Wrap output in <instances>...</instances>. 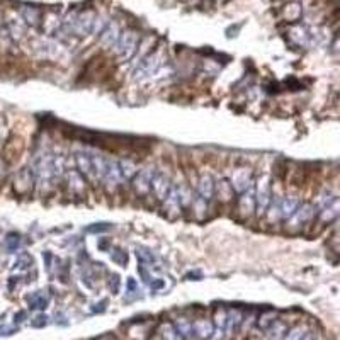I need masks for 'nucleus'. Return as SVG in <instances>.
Instances as JSON below:
<instances>
[{
  "mask_svg": "<svg viewBox=\"0 0 340 340\" xmlns=\"http://www.w3.org/2000/svg\"><path fill=\"white\" fill-rule=\"evenodd\" d=\"M299 206V199L296 196H288V198L281 199V206H279V214H281V220L288 221L293 213L296 211V208Z\"/></svg>",
  "mask_w": 340,
  "mask_h": 340,
  "instance_id": "aec40b11",
  "label": "nucleus"
},
{
  "mask_svg": "<svg viewBox=\"0 0 340 340\" xmlns=\"http://www.w3.org/2000/svg\"><path fill=\"white\" fill-rule=\"evenodd\" d=\"M111 259H113L114 262H118L119 266H126L128 264V255L123 252V250H114L113 253H111Z\"/></svg>",
  "mask_w": 340,
  "mask_h": 340,
  "instance_id": "4c0bfd02",
  "label": "nucleus"
},
{
  "mask_svg": "<svg viewBox=\"0 0 340 340\" xmlns=\"http://www.w3.org/2000/svg\"><path fill=\"white\" fill-rule=\"evenodd\" d=\"M31 325L36 326V328H39V326H46L48 325V316L44 315V313H41V315L34 316V320L31 321Z\"/></svg>",
  "mask_w": 340,
  "mask_h": 340,
  "instance_id": "a19ab883",
  "label": "nucleus"
},
{
  "mask_svg": "<svg viewBox=\"0 0 340 340\" xmlns=\"http://www.w3.org/2000/svg\"><path fill=\"white\" fill-rule=\"evenodd\" d=\"M126 294H128V298L140 296V286H138V283L133 279V277H128V281H126Z\"/></svg>",
  "mask_w": 340,
  "mask_h": 340,
  "instance_id": "f704fd0d",
  "label": "nucleus"
},
{
  "mask_svg": "<svg viewBox=\"0 0 340 340\" xmlns=\"http://www.w3.org/2000/svg\"><path fill=\"white\" fill-rule=\"evenodd\" d=\"M19 245H21L19 235H11V236H7V248H9V252H16V250L19 248Z\"/></svg>",
  "mask_w": 340,
  "mask_h": 340,
  "instance_id": "58836bf2",
  "label": "nucleus"
},
{
  "mask_svg": "<svg viewBox=\"0 0 340 340\" xmlns=\"http://www.w3.org/2000/svg\"><path fill=\"white\" fill-rule=\"evenodd\" d=\"M289 326L284 323V321L281 320H276L274 323H272L269 328L266 330L267 332V337H269L271 340H281L286 335V332H288Z\"/></svg>",
  "mask_w": 340,
  "mask_h": 340,
  "instance_id": "393cba45",
  "label": "nucleus"
},
{
  "mask_svg": "<svg viewBox=\"0 0 340 340\" xmlns=\"http://www.w3.org/2000/svg\"><path fill=\"white\" fill-rule=\"evenodd\" d=\"M21 16H22V21H24L26 24H29V26L41 24V12H39L38 9H34V7H22L21 9Z\"/></svg>",
  "mask_w": 340,
  "mask_h": 340,
  "instance_id": "b1692460",
  "label": "nucleus"
},
{
  "mask_svg": "<svg viewBox=\"0 0 340 340\" xmlns=\"http://www.w3.org/2000/svg\"><path fill=\"white\" fill-rule=\"evenodd\" d=\"M101 182L109 191H114L116 187H118L121 182H123V177H121V170H119L118 160L106 158V168H104V174H102V177H101Z\"/></svg>",
  "mask_w": 340,
  "mask_h": 340,
  "instance_id": "423d86ee",
  "label": "nucleus"
},
{
  "mask_svg": "<svg viewBox=\"0 0 340 340\" xmlns=\"http://www.w3.org/2000/svg\"><path fill=\"white\" fill-rule=\"evenodd\" d=\"M241 198L238 201V211L241 216L248 218L252 216L255 211V191H253V184L248 187L245 192H241Z\"/></svg>",
  "mask_w": 340,
  "mask_h": 340,
  "instance_id": "4468645a",
  "label": "nucleus"
},
{
  "mask_svg": "<svg viewBox=\"0 0 340 340\" xmlns=\"http://www.w3.org/2000/svg\"><path fill=\"white\" fill-rule=\"evenodd\" d=\"M276 316H277V315H276L274 311H266V313H262V315L259 316V321H257L259 328H261V330H267V328H269V326L277 320Z\"/></svg>",
  "mask_w": 340,
  "mask_h": 340,
  "instance_id": "72a5a7b5",
  "label": "nucleus"
},
{
  "mask_svg": "<svg viewBox=\"0 0 340 340\" xmlns=\"http://www.w3.org/2000/svg\"><path fill=\"white\" fill-rule=\"evenodd\" d=\"M218 191V196L223 199V201H230L231 199V194H233V187H231L230 181H226V179H223V181L218 182V187H214V192Z\"/></svg>",
  "mask_w": 340,
  "mask_h": 340,
  "instance_id": "7c9ffc66",
  "label": "nucleus"
},
{
  "mask_svg": "<svg viewBox=\"0 0 340 340\" xmlns=\"http://www.w3.org/2000/svg\"><path fill=\"white\" fill-rule=\"evenodd\" d=\"M308 332V328L305 325H298V326H293V328H288V332L281 340H301L305 337V333Z\"/></svg>",
  "mask_w": 340,
  "mask_h": 340,
  "instance_id": "473e14b6",
  "label": "nucleus"
},
{
  "mask_svg": "<svg viewBox=\"0 0 340 340\" xmlns=\"http://www.w3.org/2000/svg\"><path fill=\"white\" fill-rule=\"evenodd\" d=\"M34 187V174L31 167H24L14 177V192L19 196H28Z\"/></svg>",
  "mask_w": 340,
  "mask_h": 340,
  "instance_id": "6e6552de",
  "label": "nucleus"
},
{
  "mask_svg": "<svg viewBox=\"0 0 340 340\" xmlns=\"http://www.w3.org/2000/svg\"><path fill=\"white\" fill-rule=\"evenodd\" d=\"M109 289H111V293H114V294H118L119 293V286H121V279H119V276L118 274H111V279H109Z\"/></svg>",
  "mask_w": 340,
  "mask_h": 340,
  "instance_id": "ea45409f",
  "label": "nucleus"
},
{
  "mask_svg": "<svg viewBox=\"0 0 340 340\" xmlns=\"http://www.w3.org/2000/svg\"><path fill=\"white\" fill-rule=\"evenodd\" d=\"M34 174V186L39 187L41 192H46L51 189L55 176H53V153H41L36 156L33 167Z\"/></svg>",
  "mask_w": 340,
  "mask_h": 340,
  "instance_id": "f257e3e1",
  "label": "nucleus"
},
{
  "mask_svg": "<svg viewBox=\"0 0 340 340\" xmlns=\"http://www.w3.org/2000/svg\"><path fill=\"white\" fill-rule=\"evenodd\" d=\"M335 198H337V196L332 194V192H330V191H326V192H323V194H320V196H318V201H316V204H315V206H316V209H318V211H320L321 208H325L326 204L332 203V201H333Z\"/></svg>",
  "mask_w": 340,
  "mask_h": 340,
  "instance_id": "e433bc0d",
  "label": "nucleus"
},
{
  "mask_svg": "<svg viewBox=\"0 0 340 340\" xmlns=\"http://www.w3.org/2000/svg\"><path fill=\"white\" fill-rule=\"evenodd\" d=\"M191 208H192V211H194L196 216H198L199 220H203L206 211H208V201H204L203 198H199V196L196 194L191 201Z\"/></svg>",
  "mask_w": 340,
  "mask_h": 340,
  "instance_id": "c85d7f7f",
  "label": "nucleus"
},
{
  "mask_svg": "<svg viewBox=\"0 0 340 340\" xmlns=\"http://www.w3.org/2000/svg\"><path fill=\"white\" fill-rule=\"evenodd\" d=\"M253 191H255V213H257L259 216H264L272 199L271 177L267 176V174L259 177V181L255 182L253 186Z\"/></svg>",
  "mask_w": 340,
  "mask_h": 340,
  "instance_id": "20e7f679",
  "label": "nucleus"
},
{
  "mask_svg": "<svg viewBox=\"0 0 340 340\" xmlns=\"http://www.w3.org/2000/svg\"><path fill=\"white\" fill-rule=\"evenodd\" d=\"M34 50L38 53V56L41 58H56L61 53L60 44L50 41V39H38L34 43Z\"/></svg>",
  "mask_w": 340,
  "mask_h": 340,
  "instance_id": "ddd939ff",
  "label": "nucleus"
},
{
  "mask_svg": "<svg viewBox=\"0 0 340 340\" xmlns=\"http://www.w3.org/2000/svg\"><path fill=\"white\" fill-rule=\"evenodd\" d=\"M65 177H66V182H68V191L71 192V194L82 196L83 192H85V181H83V177L80 176L77 170H66Z\"/></svg>",
  "mask_w": 340,
  "mask_h": 340,
  "instance_id": "f3484780",
  "label": "nucleus"
},
{
  "mask_svg": "<svg viewBox=\"0 0 340 340\" xmlns=\"http://www.w3.org/2000/svg\"><path fill=\"white\" fill-rule=\"evenodd\" d=\"M174 326L177 328V332L182 335V338L184 340H191L194 338V328H192V321L184 318V316H179L174 321Z\"/></svg>",
  "mask_w": 340,
  "mask_h": 340,
  "instance_id": "5701e85b",
  "label": "nucleus"
},
{
  "mask_svg": "<svg viewBox=\"0 0 340 340\" xmlns=\"http://www.w3.org/2000/svg\"><path fill=\"white\" fill-rule=\"evenodd\" d=\"M111 226L109 223H94V225H91V226H87L85 228V231L87 233H106V231H109L111 230Z\"/></svg>",
  "mask_w": 340,
  "mask_h": 340,
  "instance_id": "c9c22d12",
  "label": "nucleus"
},
{
  "mask_svg": "<svg viewBox=\"0 0 340 340\" xmlns=\"http://www.w3.org/2000/svg\"><path fill=\"white\" fill-rule=\"evenodd\" d=\"M162 203H163L165 211H167L170 216H179V213H181V209H182V204H181V196H179V186L177 184L170 186L167 196H165V199L162 201Z\"/></svg>",
  "mask_w": 340,
  "mask_h": 340,
  "instance_id": "9b49d317",
  "label": "nucleus"
},
{
  "mask_svg": "<svg viewBox=\"0 0 340 340\" xmlns=\"http://www.w3.org/2000/svg\"><path fill=\"white\" fill-rule=\"evenodd\" d=\"M66 172V160L63 155H53V176L55 181L61 179Z\"/></svg>",
  "mask_w": 340,
  "mask_h": 340,
  "instance_id": "cd10ccee",
  "label": "nucleus"
},
{
  "mask_svg": "<svg viewBox=\"0 0 340 340\" xmlns=\"http://www.w3.org/2000/svg\"><path fill=\"white\" fill-rule=\"evenodd\" d=\"M318 213L315 204L311 203H299V206L296 208V211L293 213V216L289 218V226L291 228H299L303 226L306 221H310L315 218V214Z\"/></svg>",
  "mask_w": 340,
  "mask_h": 340,
  "instance_id": "0eeeda50",
  "label": "nucleus"
},
{
  "mask_svg": "<svg viewBox=\"0 0 340 340\" xmlns=\"http://www.w3.org/2000/svg\"><path fill=\"white\" fill-rule=\"evenodd\" d=\"M26 301L29 303L31 310H44L48 305H50V296L46 294V291H34L33 294L26 296Z\"/></svg>",
  "mask_w": 340,
  "mask_h": 340,
  "instance_id": "6ab92c4d",
  "label": "nucleus"
},
{
  "mask_svg": "<svg viewBox=\"0 0 340 340\" xmlns=\"http://www.w3.org/2000/svg\"><path fill=\"white\" fill-rule=\"evenodd\" d=\"M75 165H77V172L82 177H87L89 181L96 182V174H94V167H92V160H91V153L89 151H77L75 153Z\"/></svg>",
  "mask_w": 340,
  "mask_h": 340,
  "instance_id": "1a4fd4ad",
  "label": "nucleus"
},
{
  "mask_svg": "<svg viewBox=\"0 0 340 340\" xmlns=\"http://www.w3.org/2000/svg\"><path fill=\"white\" fill-rule=\"evenodd\" d=\"M170 186H172V181H170V177L167 174L156 172L153 176V181H151V192H153L155 198L158 201H163L170 189Z\"/></svg>",
  "mask_w": 340,
  "mask_h": 340,
  "instance_id": "f8f14e48",
  "label": "nucleus"
},
{
  "mask_svg": "<svg viewBox=\"0 0 340 340\" xmlns=\"http://www.w3.org/2000/svg\"><path fill=\"white\" fill-rule=\"evenodd\" d=\"M163 65V53L162 51H155L150 55L143 56V60L135 66L133 70V80L141 82V80L150 78L151 75H155L160 70V66Z\"/></svg>",
  "mask_w": 340,
  "mask_h": 340,
  "instance_id": "f03ea898",
  "label": "nucleus"
},
{
  "mask_svg": "<svg viewBox=\"0 0 340 340\" xmlns=\"http://www.w3.org/2000/svg\"><path fill=\"white\" fill-rule=\"evenodd\" d=\"M214 187H216L214 179L209 176V174H204L198 181V196L203 198L204 201H211L214 196Z\"/></svg>",
  "mask_w": 340,
  "mask_h": 340,
  "instance_id": "dca6fc26",
  "label": "nucleus"
},
{
  "mask_svg": "<svg viewBox=\"0 0 340 340\" xmlns=\"http://www.w3.org/2000/svg\"><path fill=\"white\" fill-rule=\"evenodd\" d=\"M119 170H121V177L123 181H131L133 177L136 176V165L131 162V160H119Z\"/></svg>",
  "mask_w": 340,
  "mask_h": 340,
  "instance_id": "bb28decb",
  "label": "nucleus"
},
{
  "mask_svg": "<svg viewBox=\"0 0 340 340\" xmlns=\"http://www.w3.org/2000/svg\"><path fill=\"white\" fill-rule=\"evenodd\" d=\"M192 328H194V337H198L201 340L211 338L213 333H214L213 321H209V320H206V318L192 321Z\"/></svg>",
  "mask_w": 340,
  "mask_h": 340,
  "instance_id": "a211bd4d",
  "label": "nucleus"
},
{
  "mask_svg": "<svg viewBox=\"0 0 340 340\" xmlns=\"http://www.w3.org/2000/svg\"><path fill=\"white\" fill-rule=\"evenodd\" d=\"M160 337H162V340H184L182 335L177 332L174 323H170V321H165V323L160 326Z\"/></svg>",
  "mask_w": 340,
  "mask_h": 340,
  "instance_id": "a878e982",
  "label": "nucleus"
},
{
  "mask_svg": "<svg viewBox=\"0 0 340 340\" xmlns=\"http://www.w3.org/2000/svg\"><path fill=\"white\" fill-rule=\"evenodd\" d=\"M138 44H140V36H138L136 31H131V29L123 31L114 46L116 56H118L121 61H128L129 58H133V55L136 53Z\"/></svg>",
  "mask_w": 340,
  "mask_h": 340,
  "instance_id": "7ed1b4c3",
  "label": "nucleus"
},
{
  "mask_svg": "<svg viewBox=\"0 0 340 340\" xmlns=\"http://www.w3.org/2000/svg\"><path fill=\"white\" fill-rule=\"evenodd\" d=\"M243 323V315L238 310H228L226 311V321H225V332L235 333Z\"/></svg>",
  "mask_w": 340,
  "mask_h": 340,
  "instance_id": "412c9836",
  "label": "nucleus"
},
{
  "mask_svg": "<svg viewBox=\"0 0 340 340\" xmlns=\"http://www.w3.org/2000/svg\"><path fill=\"white\" fill-rule=\"evenodd\" d=\"M291 38H293V41L299 44V46H305L308 43V39H310V34L306 33V29L303 28V26H298V28H293L289 31Z\"/></svg>",
  "mask_w": 340,
  "mask_h": 340,
  "instance_id": "c756f323",
  "label": "nucleus"
},
{
  "mask_svg": "<svg viewBox=\"0 0 340 340\" xmlns=\"http://www.w3.org/2000/svg\"><path fill=\"white\" fill-rule=\"evenodd\" d=\"M225 321H226V310L225 308H218L214 313V326H216V333H220L218 337H221L225 332Z\"/></svg>",
  "mask_w": 340,
  "mask_h": 340,
  "instance_id": "2f4dec72",
  "label": "nucleus"
},
{
  "mask_svg": "<svg viewBox=\"0 0 340 340\" xmlns=\"http://www.w3.org/2000/svg\"><path fill=\"white\" fill-rule=\"evenodd\" d=\"M318 213H320V220L323 223H330V221L337 220V216L340 213V201H338V198H335L330 204H326L325 208H321Z\"/></svg>",
  "mask_w": 340,
  "mask_h": 340,
  "instance_id": "4be33fe9",
  "label": "nucleus"
},
{
  "mask_svg": "<svg viewBox=\"0 0 340 340\" xmlns=\"http://www.w3.org/2000/svg\"><path fill=\"white\" fill-rule=\"evenodd\" d=\"M156 174V170L153 165H148V167L141 168L136 172V176L131 179L133 181V189L138 196H146L150 194L151 191V181H153V176Z\"/></svg>",
  "mask_w": 340,
  "mask_h": 340,
  "instance_id": "39448f33",
  "label": "nucleus"
},
{
  "mask_svg": "<svg viewBox=\"0 0 340 340\" xmlns=\"http://www.w3.org/2000/svg\"><path fill=\"white\" fill-rule=\"evenodd\" d=\"M231 187H233L235 192H245L248 189L250 186L253 184V179H252V174H250L248 168H236L233 172V176H231V181H230Z\"/></svg>",
  "mask_w": 340,
  "mask_h": 340,
  "instance_id": "9d476101",
  "label": "nucleus"
},
{
  "mask_svg": "<svg viewBox=\"0 0 340 340\" xmlns=\"http://www.w3.org/2000/svg\"><path fill=\"white\" fill-rule=\"evenodd\" d=\"M121 36V29L116 22H109L104 26V29L101 31V44L106 48H114Z\"/></svg>",
  "mask_w": 340,
  "mask_h": 340,
  "instance_id": "2eb2a0df",
  "label": "nucleus"
}]
</instances>
